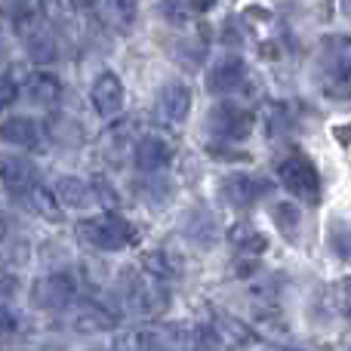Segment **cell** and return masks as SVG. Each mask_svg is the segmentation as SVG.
<instances>
[{
  "mask_svg": "<svg viewBox=\"0 0 351 351\" xmlns=\"http://www.w3.org/2000/svg\"><path fill=\"white\" fill-rule=\"evenodd\" d=\"M256 130V111L247 105H237L231 99L216 102L204 117V133L210 136V145H241Z\"/></svg>",
  "mask_w": 351,
  "mask_h": 351,
  "instance_id": "1",
  "label": "cell"
},
{
  "mask_svg": "<svg viewBox=\"0 0 351 351\" xmlns=\"http://www.w3.org/2000/svg\"><path fill=\"white\" fill-rule=\"evenodd\" d=\"M77 234L84 237L90 247L102 250V253H117V250L133 247L139 231L117 210H105V213H96V216H86L84 222L77 225Z\"/></svg>",
  "mask_w": 351,
  "mask_h": 351,
  "instance_id": "2",
  "label": "cell"
},
{
  "mask_svg": "<svg viewBox=\"0 0 351 351\" xmlns=\"http://www.w3.org/2000/svg\"><path fill=\"white\" fill-rule=\"evenodd\" d=\"M278 182L287 194H293L302 204L308 206L321 204V194H324L321 170H317L315 160L305 152H290L278 160Z\"/></svg>",
  "mask_w": 351,
  "mask_h": 351,
  "instance_id": "3",
  "label": "cell"
},
{
  "mask_svg": "<svg viewBox=\"0 0 351 351\" xmlns=\"http://www.w3.org/2000/svg\"><path fill=\"white\" fill-rule=\"evenodd\" d=\"M12 31L19 34V43L25 47V53H28L31 62H37V65L56 62V56H59V40H56V31L49 28V22L37 10H31V12H25L22 19H16V22H12Z\"/></svg>",
  "mask_w": 351,
  "mask_h": 351,
  "instance_id": "4",
  "label": "cell"
},
{
  "mask_svg": "<svg viewBox=\"0 0 351 351\" xmlns=\"http://www.w3.org/2000/svg\"><path fill=\"white\" fill-rule=\"evenodd\" d=\"M324 93L330 99H348L351 84V47L348 37H330L324 40Z\"/></svg>",
  "mask_w": 351,
  "mask_h": 351,
  "instance_id": "5",
  "label": "cell"
},
{
  "mask_svg": "<svg viewBox=\"0 0 351 351\" xmlns=\"http://www.w3.org/2000/svg\"><path fill=\"white\" fill-rule=\"evenodd\" d=\"M274 191V185L265 179V176H253V173H228L219 179V197L228 206H237V210H247V206L259 204L262 197Z\"/></svg>",
  "mask_w": 351,
  "mask_h": 351,
  "instance_id": "6",
  "label": "cell"
},
{
  "mask_svg": "<svg viewBox=\"0 0 351 351\" xmlns=\"http://www.w3.org/2000/svg\"><path fill=\"white\" fill-rule=\"evenodd\" d=\"M74 299H77V280L68 271L43 274L31 287V302L40 311H65L74 305Z\"/></svg>",
  "mask_w": 351,
  "mask_h": 351,
  "instance_id": "7",
  "label": "cell"
},
{
  "mask_svg": "<svg viewBox=\"0 0 351 351\" xmlns=\"http://www.w3.org/2000/svg\"><path fill=\"white\" fill-rule=\"evenodd\" d=\"M204 80H206V93H213V96H234V93H241L250 80L247 62H243L237 53H228L206 68Z\"/></svg>",
  "mask_w": 351,
  "mask_h": 351,
  "instance_id": "8",
  "label": "cell"
},
{
  "mask_svg": "<svg viewBox=\"0 0 351 351\" xmlns=\"http://www.w3.org/2000/svg\"><path fill=\"white\" fill-rule=\"evenodd\" d=\"M191 105H194V96L188 90V84L182 80H170V84L160 86V93L154 96V114H158L160 123L167 127H182L191 114Z\"/></svg>",
  "mask_w": 351,
  "mask_h": 351,
  "instance_id": "9",
  "label": "cell"
},
{
  "mask_svg": "<svg viewBox=\"0 0 351 351\" xmlns=\"http://www.w3.org/2000/svg\"><path fill=\"white\" fill-rule=\"evenodd\" d=\"M130 154H133V164L139 173H164L173 164L176 145L160 133H145L133 142Z\"/></svg>",
  "mask_w": 351,
  "mask_h": 351,
  "instance_id": "10",
  "label": "cell"
},
{
  "mask_svg": "<svg viewBox=\"0 0 351 351\" xmlns=\"http://www.w3.org/2000/svg\"><path fill=\"white\" fill-rule=\"evenodd\" d=\"M127 102V86H123L121 74L114 71H99L96 80L90 84V105L99 117H117Z\"/></svg>",
  "mask_w": 351,
  "mask_h": 351,
  "instance_id": "11",
  "label": "cell"
},
{
  "mask_svg": "<svg viewBox=\"0 0 351 351\" xmlns=\"http://www.w3.org/2000/svg\"><path fill=\"white\" fill-rule=\"evenodd\" d=\"M0 142H6L12 148H22V152H40L43 142H47V130L34 117L10 114L0 121Z\"/></svg>",
  "mask_w": 351,
  "mask_h": 351,
  "instance_id": "12",
  "label": "cell"
},
{
  "mask_svg": "<svg viewBox=\"0 0 351 351\" xmlns=\"http://www.w3.org/2000/svg\"><path fill=\"white\" fill-rule=\"evenodd\" d=\"M182 237L197 250H210L219 241V222L206 206H191L182 216Z\"/></svg>",
  "mask_w": 351,
  "mask_h": 351,
  "instance_id": "13",
  "label": "cell"
},
{
  "mask_svg": "<svg viewBox=\"0 0 351 351\" xmlns=\"http://www.w3.org/2000/svg\"><path fill=\"white\" fill-rule=\"evenodd\" d=\"M0 182H3L6 194L16 200L34 185H40V170L28 158H3L0 160Z\"/></svg>",
  "mask_w": 351,
  "mask_h": 351,
  "instance_id": "14",
  "label": "cell"
},
{
  "mask_svg": "<svg viewBox=\"0 0 351 351\" xmlns=\"http://www.w3.org/2000/svg\"><path fill=\"white\" fill-rule=\"evenodd\" d=\"M22 96L28 99L37 108H53V105L62 102L65 96V84H62L59 74L53 71H31L22 84Z\"/></svg>",
  "mask_w": 351,
  "mask_h": 351,
  "instance_id": "15",
  "label": "cell"
},
{
  "mask_svg": "<svg viewBox=\"0 0 351 351\" xmlns=\"http://www.w3.org/2000/svg\"><path fill=\"white\" fill-rule=\"evenodd\" d=\"M53 197L65 210H93V206H99L93 182L80 179V176H59L53 185Z\"/></svg>",
  "mask_w": 351,
  "mask_h": 351,
  "instance_id": "16",
  "label": "cell"
},
{
  "mask_svg": "<svg viewBox=\"0 0 351 351\" xmlns=\"http://www.w3.org/2000/svg\"><path fill=\"white\" fill-rule=\"evenodd\" d=\"M71 327L74 333L80 336H99V333H111L117 327V315L96 302H84L74 308V317H71Z\"/></svg>",
  "mask_w": 351,
  "mask_h": 351,
  "instance_id": "17",
  "label": "cell"
},
{
  "mask_svg": "<svg viewBox=\"0 0 351 351\" xmlns=\"http://www.w3.org/2000/svg\"><path fill=\"white\" fill-rule=\"evenodd\" d=\"M225 241L234 250L237 259H259L268 250V237L253 222H234L228 228V234H225Z\"/></svg>",
  "mask_w": 351,
  "mask_h": 351,
  "instance_id": "18",
  "label": "cell"
},
{
  "mask_svg": "<svg viewBox=\"0 0 351 351\" xmlns=\"http://www.w3.org/2000/svg\"><path fill=\"white\" fill-rule=\"evenodd\" d=\"M133 194L152 210H164L173 200V182L167 179L164 173H142L139 179L133 182Z\"/></svg>",
  "mask_w": 351,
  "mask_h": 351,
  "instance_id": "19",
  "label": "cell"
},
{
  "mask_svg": "<svg viewBox=\"0 0 351 351\" xmlns=\"http://www.w3.org/2000/svg\"><path fill=\"white\" fill-rule=\"evenodd\" d=\"M142 268H145V271L152 274V280H158V284H170V280L182 278V271H185L182 259L173 253L170 247L145 250V253H142Z\"/></svg>",
  "mask_w": 351,
  "mask_h": 351,
  "instance_id": "20",
  "label": "cell"
},
{
  "mask_svg": "<svg viewBox=\"0 0 351 351\" xmlns=\"http://www.w3.org/2000/svg\"><path fill=\"white\" fill-rule=\"evenodd\" d=\"M206 47H210V40H206V31L182 34L179 40L173 43V59H176V65L185 68V71H197V68L204 65V59H206Z\"/></svg>",
  "mask_w": 351,
  "mask_h": 351,
  "instance_id": "21",
  "label": "cell"
},
{
  "mask_svg": "<svg viewBox=\"0 0 351 351\" xmlns=\"http://www.w3.org/2000/svg\"><path fill=\"white\" fill-rule=\"evenodd\" d=\"M102 22L114 31H130L139 16V0H93Z\"/></svg>",
  "mask_w": 351,
  "mask_h": 351,
  "instance_id": "22",
  "label": "cell"
},
{
  "mask_svg": "<svg viewBox=\"0 0 351 351\" xmlns=\"http://www.w3.org/2000/svg\"><path fill=\"white\" fill-rule=\"evenodd\" d=\"M16 200H19V204H22L28 213H34V216L47 219V222H62V206H59V200L53 197V191H49V188L34 185L31 191H25L22 197H16Z\"/></svg>",
  "mask_w": 351,
  "mask_h": 351,
  "instance_id": "23",
  "label": "cell"
},
{
  "mask_svg": "<svg viewBox=\"0 0 351 351\" xmlns=\"http://www.w3.org/2000/svg\"><path fill=\"white\" fill-rule=\"evenodd\" d=\"M271 222H274V228L284 234L287 243H299L305 216H302V210H299L293 200H280V204L271 206Z\"/></svg>",
  "mask_w": 351,
  "mask_h": 351,
  "instance_id": "24",
  "label": "cell"
},
{
  "mask_svg": "<svg viewBox=\"0 0 351 351\" xmlns=\"http://www.w3.org/2000/svg\"><path fill=\"white\" fill-rule=\"evenodd\" d=\"M265 130L271 139H287V136L296 130V111L290 108V105H268L265 108Z\"/></svg>",
  "mask_w": 351,
  "mask_h": 351,
  "instance_id": "25",
  "label": "cell"
},
{
  "mask_svg": "<svg viewBox=\"0 0 351 351\" xmlns=\"http://www.w3.org/2000/svg\"><path fill=\"white\" fill-rule=\"evenodd\" d=\"M327 250L336 259H348V222L346 219H330L327 225Z\"/></svg>",
  "mask_w": 351,
  "mask_h": 351,
  "instance_id": "26",
  "label": "cell"
},
{
  "mask_svg": "<svg viewBox=\"0 0 351 351\" xmlns=\"http://www.w3.org/2000/svg\"><path fill=\"white\" fill-rule=\"evenodd\" d=\"M158 12H160V19H164V22L176 25V28H182V25L191 19V10H188L182 0H160Z\"/></svg>",
  "mask_w": 351,
  "mask_h": 351,
  "instance_id": "27",
  "label": "cell"
},
{
  "mask_svg": "<svg viewBox=\"0 0 351 351\" xmlns=\"http://www.w3.org/2000/svg\"><path fill=\"white\" fill-rule=\"evenodd\" d=\"M19 293V278L10 271H0V305H10Z\"/></svg>",
  "mask_w": 351,
  "mask_h": 351,
  "instance_id": "28",
  "label": "cell"
},
{
  "mask_svg": "<svg viewBox=\"0 0 351 351\" xmlns=\"http://www.w3.org/2000/svg\"><path fill=\"white\" fill-rule=\"evenodd\" d=\"M222 43L225 47H241L243 43V31H241V19H225L222 22Z\"/></svg>",
  "mask_w": 351,
  "mask_h": 351,
  "instance_id": "29",
  "label": "cell"
},
{
  "mask_svg": "<svg viewBox=\"0 0 351 351\" xmlns=\"http://www.w3.org/2000/svg\"><path fill=\"white\" fill-rule=\"evenodd\" d=\"M16 84H12V77H0V111L6 108V105L16 99Z\"/></svg>",
  "mask_w": 351,
  "mask_h": 351,
  "instance_id": "30",
  "label": "cell"
},
{
  "mask_svg": "<svg viewBox=\"0 0 351 351\" xmlns=\"http://www.w3.org/2000/svg\"><path fill=\"white\" fill-rule=\"evenodd\" d=\"M182 3L191 10V16H200V12H210L216 6V0H182Z\"/></svg>",
  "mask_w": 351,
  "mask_h": 351,
  "instance_id": "31",
  "label": "cell"
},
{
  "mask_svg": "<svg viewBox=\"0 0 351 351\" xmlns=\"http://www.w3.org/2000/svg\"><path fill=\"white\" fill-rule=\"evenodd\" d=\"M336 299H339V315H348V280H339Z\"/></svg>",
  "mask_w": 351,
  "mask_h": 351,
  "instance_id": "32",
  "label": "cell"
},
{
  "mask_svg": "<svg viewBox=\"0 0 351 351\" xmlns=\"http://www.w3.org/2000/svg\"><path fill=\"white\" fill-rule=\"evenodd\" d=\"M10 234V216H6V210H3V204H0V241Z\"/></svg>",
  "mask_w": 351,
  "mask_h": 351,
  "instance_id": "33",
  "label": "cell"
}]
</instances>
